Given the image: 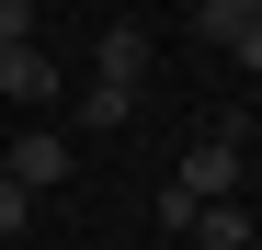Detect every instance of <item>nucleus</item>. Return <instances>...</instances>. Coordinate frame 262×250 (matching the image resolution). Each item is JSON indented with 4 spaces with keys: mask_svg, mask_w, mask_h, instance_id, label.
Masks as SVG:
<instances>
[{
    "mask_svg": "<svg viewBox=\"0 0 262 250\" xmlns=\"http://www.w3.org/2000/svg\"><path fill=\"white\" fill-rule=\"evenodd\" d=\"M216 57H239V68H262V23H239V34H228Z\"/></svg>",
    "mask_w": 262,
    "mask_h": 250,
    "instance_id": "423d86ee",
    "label": "nucleus"
},
{
    "mask_svg": "<svg viewBox=\"0 0 262 250\" xmlns=\"http://www.w3.org/2000/svg\"><path fill=\"white\" fill-rule=\"evenodd\" d=\"M171 182H183L194 205H216V193H239V125H216V137H194V148H183V171H171Z\"/></svg>",
    "mask_w": 262,
    "mask_h": 250,
    "instance_id": "7ed1b4c3",
    "label": "nucleus"
},
{
    "mask_svg": "<svg viewBox=\"0 0 262 250\" xmlns=\"http://www.w3.org/2000/svg\"><path fill=\"white\" fill-rule=\"evenodd\" d=\"M194 23H205V46H228V34H239V23H262V0H205V12H194Z\"/></svg>",
    "mask_w": 262,
    "mask_h": 250,
    "instance_id": "20e7f679",
    "label": "nucleus"
},
{
    "mask_svg": "<svg viewBox=\"0 0 262 250\" xmlns=\"http://www.w3.org/2000/svg\"><path fill=\"white\" fill-rule=\"evenodd\" d=\"M0 171H12L23 193H57V182L80 171V148H69V137H46V125H23V137L0 148Z\"/></svg>",
    "mask_w": 262,
    "mask_h": 250,
    "instance_id": "f03ea898",
    "label": "nucleus"
},
{
    "mask_svg": "<svg viewBox=\"0 0 262 250\" xmlns=\"http://www.w3.org/2000/svg\"><path fill=\"white\" fill-rule=\"evenodd\" d=\"M0 239H12V250H23V239H34V193H23V182H12V171H0Z\"/></svg>",
    "mask_w": 262,
    "mask_h": 250,
    "instance_id": "39448f33",
    "label": "nucleus"
},
{
    "mask_svg": "<svg viewBox=\"0 0 262 250\" xmlns=\"http://www.w3.org/2000/svg\"><path fill=\"white\" fill-rule=\"evenodd\" d=\"M12 34H34V0H0V46H12Z\"/></svg>",
    "mask_w": 262,
    "mask_h": 250,
    "instance_id": "0eeeda50",
    "label": "nucleus"
},
{
    "mask_svg": "<svg viewBox=\"0 0 262 250\" xmlns=\"http://www.w3.org/2000/svg\"><path fill=\"white\" fill-rule=\"evenodd\" d=\"M239 250H262V239H239Z\"/></svg>",
    "mask_w": 262,
    "mask_h": 250,
    "instance_id": "6e6552de",
    "label": "nucleus"
},
{
    "mask_svg": "<svg viewBox=\"0 0 262 250\" xmlns=\"http://www.w3.org/2000/svg\"><path fill=\"white\" fill-rule=\"evenodd\" d=\"M57 91H69V80H57V57L34 46V34H12V46H0V103H23V114H46Z\"/></svg>",
    "mask_w": 262,
    "mask_h": 250,
    "instance_id": "f257e3e1",
    "label": "nucleus"
}]
</instances>
